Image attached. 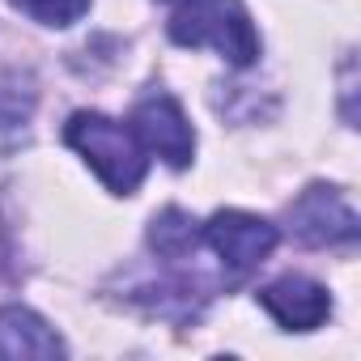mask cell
I'll list each match as a JSON object with an SVG mask.
<instances>
[{"label":"cell","instance_id":"ba28073f","mask_svg":"<svg viewBox=\"0 0 361 361\" xmlns=\"http://www.w3.org/2000/svg\"><path fill=\"white\" fill-rule=\"evenodd\" d=\"M196 221L183 213V209H166L161 217H153L149 226V247L161 255V259H188L196 251Z\"/></svg>","mask_w":361,"mask_h":361},{"label":"cell","instance_id":"277c9868","mask_svg":"<svg viewBox=\"0 0 361 361\" xmlns=\"http://www.w3.org/2000/svg\"><path fill=\"white\" fill-rule=\"evenodd\" d=\"M204 243L226 259V268L234 272H251L259 268L272 247H276V226L251 217V213H238V209H226V213H213V221L204 226Z\"/></svg>","mask_w":361,"mask_h":361},{"label":"cell","instance_id":"7a4b0ae2","mask_svg":"<svg viewBox=\"0 0 361 361\" xmlns=\"http://www.w3.org/2000/svg\"><path fill=\"white\" fill-rule=\"evenodd\" d=\"M170 39L178 47H217L234 68L259 60V35L243 0H183L170 18Z\"/></svg>","mask_w":361,"mask_h":361},{"label":"cell","instance_id":"3957f363","mask_svg":"<svg viewBox=\"0 0 361 361\" xmlns=\"http://www.w3.org/2000/svg\"><path fill=\"white\" fill-rule=\"evenodd\" d=\"M132 132H136V140H140L149 153H157V157L170 161V166H188L192 153H196V132H192L183 106H178L170 94H161V90H153V94H145V98L136 102V111H132Z\"/></svg>","mask_w":361,"mask_h":361},{"label":"cell","instance_id":"5b68a950","mask_svg":"<svg viewBox=\"0 0 361 361\" xmlns=\"http://www.w3.org/2000/svg\"><path fill=\"white\" fill-rule=\"evenodd\" d=\"M289 234L306 247H340L357 238V213L331 188H306L289 209Z\"/></svg>","mask_w":361,"mask_h":361},{"label":"cell","instance_id":"9c48e42d","mask_svg":"<svg viewBox=\"0 0 361 361\" xmlns=\"http://www.w3.org/2000/svg\"><path fill=\"white\" fill-rule=\"evenodd\" d=\"M35 106V85L22 73H5L0 77V132H22Z\"/></svg>","mask_w":361,"mask_h":361},{"label":"cell","instance_id":"8992f818","mask_svg":"<svg viewBox=\"0 0 361 361\" xmlns=\"http://www.w3.org/2000/svg\"><path fill=\"white\" fill-rule=\"evenodd\" d=\"M259 302H264V310H268L281 327H289V331H310V327H319V323L331 314L327 289H323L319 281H310V276H281V281H272V285L259 293Z\"/></svg>","mask_w":361,"mask_h":361},{"label":"cell","instance_id":"52a82bcc","mask_svg":"<svg viewBox=\"0 0 361 361\" xmlns=\"http://www.w3.org/2000/svg\"><path fill=\"white\" fill-rule=\"evenodd\" d=\"M0 357H64V340L26 306L0 310Z\"/></svg>","mask_w":361,"mask_h":361},{"label":"cell","instance_id":"6da1fadb","mask_svg":"<svg viewBox=\"0 0 361 361\" xmlns=\"http://www.w3.org/2000/svg\"><path fill=\"white\" fill-rule=\"evenodd\" d=\"M64 140L98 170V178L111 192L128 196L140 188L149 157H145V145L136 140V132L128 123H115L98 111H77L64 128Z\"/></svg>","mask_w":361,"mask_h":361},{"label":"cell","instance_id":"30bf717a","mask_svg":"<svg viewBox=\"0 0 361 361\" xmlns=\"http://www.w3.org/2000/svg\"><path fill=\"white\" fill-rule=\"evenodd\" d=\"M13 9H22L26 18H35L43 26H73L85 18L90 0H13Z\"/></svg>","mask_w":361,"mask_h":361}]
</instances>
